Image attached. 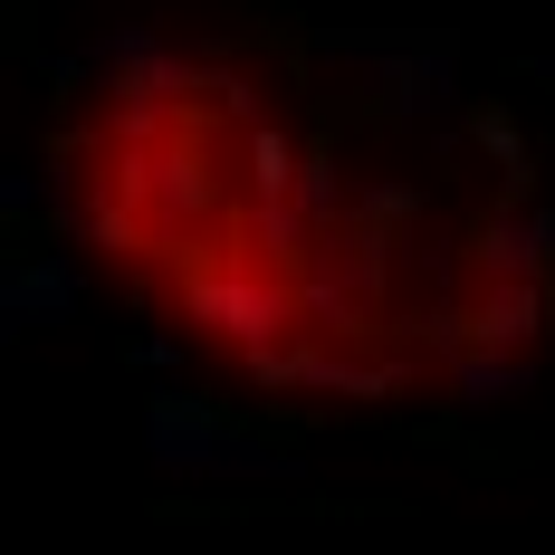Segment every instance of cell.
<instances>
[{
    "instance_id": "1",
    "label": "cell",
    "mask_w": 555,
    "mask_h": 555,
    "mask_svg": "<svg viewBox=\"0 0 555 555\" xmlns=\"http://www.w3.org/2000/svg\"><path fill=\"white\" fill-rule=\"evenodd\" d=\"M67 202L115 278L269 392L402 402L537 335V230L489 172L230 39L106 57Z\"/></svg>"
}]
</instances>
